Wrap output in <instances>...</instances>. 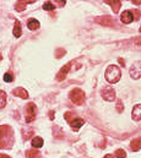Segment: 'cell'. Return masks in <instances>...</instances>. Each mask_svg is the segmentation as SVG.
Instances as JSON below:
<instances>
[{"label":"cell","instance_id":"obj_17","mask_svg":"<svg viewBox=\"0 0 141 158\" xmlns=\"http://www.w3.org/2000/svg\"><path fill=\"white\" fill-rule=\"evenodd\" d=\"M39 156V151L37 148H33V150H30L26 152V157L27 158H37Z\"/></svg>","mask_w":141,"mask_h":158},{"label":"cell","instance_id":"obj_4","mask_svg":"<svg viewBox=\"0 0 141 158\" xmlns=\"http://www.w3.org/2000/svg\"><path fill=\"white\" fill-rule=\"evenodd\" d=\"M130 76L134 80H139L141 77V60L135 61L130 68Z\"/></svg>","mask_w":141,"mask_h":158},{"label":"cell","instance_id":"obj_24","mask_svg":"<svg viewBox=\"0 0 141 158\" xmlns=\"http://www.w3.org/2000/svg\"><path fill=\"white\" fill-rule=\"evenodd\" d=\"M0 158H10V157L6 156V155H0Z\"/></svg>","mask_w":141,"mask_h":158},{"label":"cell","instance_id":"obj_22","mask_svg":"<svg viewBox=\"0 0 141 158\" xmlns=\"http://www.w3.org/2000/svg\"><path fill=\"white\" fill-rule=\"evenodd\" d=\"M4 81H5V82H12V81H14V75H12L11 73H6V74L4 75Z\"/></svg>","mask_w":141,"mask_h":158},{"label":"cell","instance_id":"obj_25","mask_svg":"<svg viewBox=\"0 0 141 158\" xmlns=\"http://www.w3.org/2000/svg\"><path fill=\"white\" fill-rule=\"evenodd\" d=\"M105 158H114V157H113L112 155H106V156H105Z\"/></svg>","mask_w":141,"mask_h":158},{"label":"cell","instance_id":"obj_12","mask_svg":"<svg viewBox=\"0 0 141 158\" xmlns=\"http://www.w3.org/2000/svg\"><path fill=\"white\" fill-rule=\"evenodd\" d=\"M22 35V27H21V22L20 21H15V26H14V36L16 38H19Z\"/></svg>","mask_w":141,"mask_h":158},{"label":"cell","instance_id":"obj_19","mask_svg":"<svg viewBox=\"0 0 141 158\" xmlns=\"http://www.w3.org/2000/svg\"><path fill=\"white\" fill-rule=\"evenodd\" d=\"M28 2H33V1H20V2H17V4L15 5V7H16V10L22 11V10H25V7H26V5H27Z\"/></svg>","mask_w":141,"mask_h":158},{"label":"cell","instance_id":"obj_14","mask_svg":"<svg viewBox=\"0 0 141 158\" xmlns=\"http://www.w3.org/2000/svg\"><path fill=\"white\" fill-rule=\"evenodd\" d=\"M108 5H110L112 6V9H113V11L114 12H118L119 11V9H120V6H122V2L120 1H117V0H112V1H106Z\"/></svg>","mask_w":141,"mask_h":158},{"label":"cell","instance_id":"obj_11","mask_svg":"<svg viewBox=\"0 0 141 158\" xmlns=\"http://www.w3.org/2000/svg\"><path fill=\"white\" fill-rule=\"evenodd\" d=\"M130 148H131L134 152L140 151V150H141V137L134 139V140L130 142Z\"/></svg>","mask_w":141,"mask_h":158},{"label":"cell","instance_id":"obj_16","mask_svg":"<svg viewBox=\"0 0 141 158\" xmlns=\"http://www.w3.org/2000/svg\"><path fill=\"white\" fill-rule=\"evenodd\" d=\"M5 132H6V127L0 126V148L5 146Z\"/></svg>","mask_w":141,"mask_h":158},{"label":"cell","instance_id":"obj_1","mask_svg":"<svg viewBox=\"0 0 141 158\" xmlns=\"http://www.w3.org/2000/svg\"><path fill=\"white\" fill-rule=\"evenodd\" d=\"M105 77L109 83H117L122 77V71L117 65H109L105 73Z\"/></svg>","mask_w":141,"mask_h":158},{"label":"cell","instance_id":"obj_9","mask_svg":"<svg viewBox=\"0 0 141 158\" xmlns=\"http://www.w3.org/2000/svg\"><path fill=\"white\" fill-rule=\"evenodd\" d=\"M12 93H14L16 97H20V98H22V99H27V98H28V92H27V89H25V88H22V87L15 88V89L12 91Z\"/></svg>","mask_w":141,"mask_h":158},{"label":"cell","instance_id":"obj_20","mask_svg":"<svg viewBox=\"0 0 141 158\" xmlns=\"http://www.w3.org/2000/svg\"><path fill=\"white\" fill-rule=\"evenodd\" d=\"M114 155H115V157H117V158H125V157H126V153H125V151H124V150H122V148L117 150Z\"/></svg>","mask_w":141,"mask_h":158},{"label":"cell","instance_id":"obj_27","mask_svg":"<svg viewBox=\"0 0 141 158\" xmlns=\"http://www.w3.org/2000/svg\"><path fill=\"white\" fill-rule=\"evenodd\" d=\"M138 43H139V44H141V42H138Z\"/></svg>","mask_w":141,"mask_h":158},{"label":"cell","instance_id":"obj_18","mask_svg":"<svg viewBox=\"0 0 141 158\" xmlns=\"http://www.w3.org/2000/svg\"><path fill=\"white\" fill-rule=\"evenodd\" d=\"M6 106V93L4 91H0V109Z\"/></svg>","mask_w":141,"mask_h":158},{"label":"cell","instance_id":"obj_26","mask_svg":"<svg viewBox=\"0 0 141 158\" xmlns=\"http://www.w3.org/2000/svg\"><path fill=\"white\" fill-rule=\"evenodd\" d=\"M1 59H2V56H1V54H0V60H1Z\"/></svg>","mask_w":141,"mask_h":158},{"label":"cell","instance_id":"obj_15","mask_svg":"<svg viewBox=\"0 0 141 158\" xmlns=\"http://www.w3.org/2000/svg\"><path fill=\"white\" fill-rule=\"evenodd\" d=\"M32 146L36 147V148H39V147H42L43 146V139L42 137H39V136H36L32 139Z\"/></svg>","mask_w":141,"mask_h":158},{"label":"cell","instance_id":"obj_28","mask_svg":"<svg viewBox=\"0 0 141 158\" xmlns=\"http://www.w3.org/2000/svg\"><path fill=\"white\" fill-rule=\"evenodd\" d=\"M140 32H141V27H140Z\"/></svg>","mask_w":141,"mask_h":158},{"label":"cell","instance_id":"obj_8","mask_svg":"<svg viewBox=\"0 0 141 158\" xmlns=\"http://www.w3.org/2000/svg\"><path fill=\"white\" fill-rule=\"evenodd\" d=\"M69 124H70L71 129H72L74 131H77V130L85 124V120L81 118H74V119H71V121Z\"/></svg>","mask_w":141,"mask_h":158},{"label":"cell","instance_id":"obj_23","mask_svg":"<svg viewBox=\"0 0 141 158\" xmlns=\"http://www.w3.org/2000/svg\"><path fill=\"white\" fill-rule=\"evenodd\" d=\"M133 2H134L135 5H140V4H141V0H139V1H133Z\"/></svg>","mask_w":141,"mask_h":158},{"label":"cell","instance_id":"obj_2","mask_svg":"<svg viewBox=\"0 0 141 158\" xmlns=\"http://www.w3.org/2000/svg\"><path fill=\"white\" fill-rule=\"evenodd\" d=\"M69 98L71 99V102L76 106H81L83 104L85 99H86V96H85V92L80 88H74L71 89V92L69 93Z\"/></svg>","mask_w":141,"mask_h":158},{"label":"cell","instance_id":"obj_13","mask_svg":"<svg viewBox=\"0 0 141 158\" xmlns=\"http://www.w3.org/2000/svg\"><path fill=\"white\" fill-rule=\"evenodd\" d=\"M27 27L31 30V31H36L39 28V21H37L36 19H30L27 21Z\"/></svg>","mask_w":141,"mask_h":158},{"label":"cell","instance_id":"obj_3","mask_svg":"<svg viewBox=\"0 0 141 158\" xmlns=\"http://www.w3.org/2000/svg\"><path fill=\"white\" fill-rule=\"evenodd\" d=\"M37 114V107L35 103H30L26 107V123H32Z\"/></svg>","mask_w":141,"mask_h":158},{"label":"cell","instance_id":"obj_7","mask_svg":"<svg viewBox=\"0 0 141 158\" xmlns=\"http://www.w3.org/2000/svg\"><path fill=\"white\" fill-rule=\"evenodd\" d=\"M69 70H70V64H65V65L59 70V73H58V75H57V80H58V81H63V80L66 77Z\"/></svg>","mask_w":141,"mask_h":158},{"label":"cell","instance_id":"obj_5","mask_svg":"<svg viewBox=\"0 0 141 158\" xmlns=\"http://www.w3.org/2000/svg\"><path fill=\"white\" fill-rule=\"evenodd\" d=\"M101 96L105 101H108V102H113L115 99V91L112 88V87H106L102 89L101 92Z\"/></svg>","mask_w":141,"mask_h":158},{"label":"cell","instance_id":"obj_10","mask_svg":"<svg viewBox=\"0 0 141 158\" xmlns=\"http://www.w3.org/2000/svg\"><path fill=\"white\" fill-rule=\"evenodd\" d=\"M131 117L135 121H140L141 120V104H136L134 108H133V112H131Z\"/></svg>","mask_w":141,"mask_h":158},{"label":"cell","instance_id":"obj_21","mask_svg":"<svg viewBox=\"0 0 141 158\" xmlns=\"http://www.w3.org/2000/svg\"><path fill=\"white\" fill-rule=\"evenodd\" d=\"M43 9H44V10H47V11H52V10H54V9H55V5H54V4H52V2H45V4L43 5Z\"/></svg>","mask_w":141,"mask_h":158},{"label":"cell","instance_id":"obj_6","mask_svg":"<svg viewBox=\"0 0 141 158\" xmlns=\"http://www.w3.org/2000/svg\"><path fill=\"white\" fill-rule=\"evenodd\" d=\"M133 20H134L133 10H126V11H124V12L122 14V16H120V21H122L123 23H130V22H133Z\"/></svg>","mask_w":141,"mask_h":158}]
</instances>
